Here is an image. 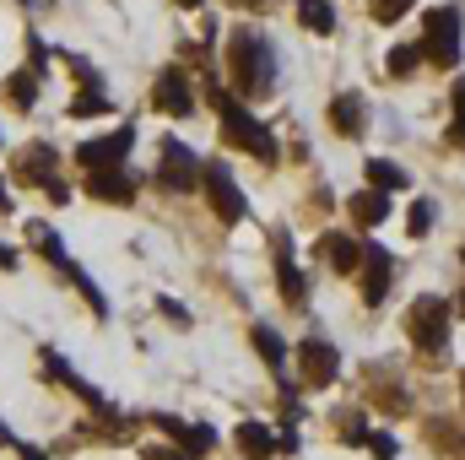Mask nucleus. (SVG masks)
<instances>
[{
	"instance_id": "nucleus-13",
	"label": "nucleus",
	"mask_w": 465,
	"mask_h": 460,
	"mask_svg": "<svg viewBox=\"0 0 465 460\" xmlns=\"http://www.w3.org/2000/svg\"><path fill=\"white\" fill-rule=\"evenodd\" d=\"M390 271H395L390 255L373 244V249L362 255V298H368V304H384V293H390Z\"/></svg>"
},
{
	"instance_id": "nucleus-28",
	"label": "nucleus",
	"mask_w": 465,
	"mask_h": 460,
	"mask_svg": "<svg viewBox=\"0 0 465 460\" xmlns=\"http://www.w3.org/2000/svg\"><path fill=\"white\" fill-rule=\"evenodd\" d=\"M368 450L379 460H395V439H390V434H368Z\"/></svg>"
},
{
	"instance_id": "nucleus-37",
	"label": "nucleus",
	"mask_w": 465,
	"mask_h": 460,
	"mask_svg": "<svg viewBox=\"0 0 465 460\" xmlns=\"http://www.w3.org/2000/svg\"><path fill=\"white\" fill-rule=\"evenodd\" d=\"M179 5H201V0H179Z\"/></svg>"
},
{
	"instance_id": "nucleus-20",
	"label": "nucleus",
	"mask_w": 465,
	"mask_h": 460,
	"mask_svg": "<svg viewBox=\"0 0 465 460\" xmlns=\"http://www.w3.org/2000/svg\"><path fill=\"white\" fill-rule=\"evenodd\" d=\"M298 22L309 33H336V5L331 0H298Z\"/></svg>"
},
{
	"instance_id": "nucleus-9",
	"label": "nucleus",
	"mask_w": 465,
	"mask_h": 460,
	"mask_svg": "<svg viewBox=\"0 0 465 460\" xmlns=\"http://www.w3.org/2000/svg\"><path fill=\"white\" fill-rule=\"evenodd\" d=\"M152 98H157V109L163 115H195V93H190V82H184V71L179 65H168V71H157V87H152Z\"/></svg>"
},
{
	"instance_id": "nucleus-1",
	"label": "nucleus",
	"mask_w": 465,
	"mask_h": 460,
	"mask_svg": "<svg viewBox=\"0 0 465 460\" xmlns=\"http://www.w3.org/2000/svg\"><path fill=\"white\" fill-rule=\"evenodd\" d=\"M228 60H232V82L243 87V98H260L271 87V71H276V55L271 44L254 33V27H238L228 44Z\"/></svg>"
},
{
	"instance_id": "nucleus-3",
	"label": "nucleus",
	"mask_w": 465,
	"mask_h": 460,
	"mask_svg": "<svg viewBox=\"0 0 465 460\" xmlns=\"http://www.w3.org/2000/svg\"><path fill=\"white\" fill-rule=\"evenodd\" d=\"M422 60L433 65H460V5H439L422 27Z\"/></svg>"
},
{
	"instance_id": "nucleus-29",
	"label": "nucleus",
	"mask_w": 465,
	"mask_h": 460,
	"mask_svg": "<svg viewBox=\"0 0 465 460\" xmlns=\"http://www.w3.org/2000/svg\"><path fill=\"white\" fill-rule=\"evenodd\" d=\"M141 460H190L184 450H168V445H152V450H141Z\"/></svg>"
},
{
	"instance_id": "nucleus-23",
	"label": "nucleus",
	"mask_w": 465,
	"mask_h": 460,
	"mask_svg": "<svg viewBox=\"0 0 465 460\" xmlns=\"http://www.w3.org/2000/svg\"><path fill=\"white\" fill-rule=\"evenodd\" d=\"M368 185L373 190H406V174L395 163H384V157H368Z\"/></svg>"
},
{
	"instance_id": "nucleus-36",
	"label": "nucleus",
	"mask_w": 465,
	"mask_h": 460,
	"mask_svg": "<svg viewBox=\"0 0 465 460\" xmlns=\"http://www.w3.org/2000/svg\"><path fill=\"white\" fill-rule=\"evenodd\" d=\"M0 445H11V434H5V423H0Z\"/></svg>"
},
{
	"instance_id": "nucleus-11",
	"label": "nucleus",
	"mask_w": 465,
	"mask_h": 460,
	"mask_svg": "<svg viewBox=\"0 0 465 460\" xmlns=\"http://www.w3.org/2000/svg\"><path fill=\"white\" fill-rule=\"evenodd\" d=\"M157 428H163V434H173V439L184 445V455H190V460H195V455H206V450L217 445V434H212L206 423H179L173 412H157Z\"/></svg>"
},
{
	"instance_id": "nucleus-17",
	"label": "nucleus",
	"mask_w": 465,
	"mask_h": 460,
	"mask_svg": "<svg viewBox=\"0 0 465 460\" xmlns=\"http://www.w3.org/2000/svg\"><path fill=\"white\" fill-rule=\"evenodd\" d=\"M238 450H243L249 460H271L276 455V439H271L265 423H238Z\"/></svg>"
},
{
	"instance_id": "nucleus-34",
	"label": "nucleus",
	"mask_w": 465,
	"mask_h": 460,
	"mask_svg": "<svg viewBox=\"0 0 465 460\" xmlns=\"http://www.w3.org/2000/svg\"><path fill=\"white\" fill-rule=\"evenodd\" d=\"M22 460H49V455H44V450H27V445H22Z\"/></svg>"
},
{
	"instance_id": "nucleus-16",
	"label": "nucleus",
	"mask_w": 465,
	"mask_h": 460,
	"mask_svg": "<svg viewBox=\"0 0 465 460\" xmlns=\"http://www.w3.org/2000/svg\"><path fill=\"white\" fill-rule=\"evenodd\" d=\"M351 212H357V223L362 228H379L384 217H390V190H362V195H351Z\"/></svg>"
},
{
	"instance_id": "nucleus-26",
	"label": "nucleus",
	"mask_w": 465,
	"mask_h": 460,
	"mask_svg": "<svg viewBox=\"0 0 465 460\" xmlns=\"http://www.w3.org/2000/svg\"><path fill=\"white\" fill-rule=\"evenodd\" d=\"M406 5H411V0H373V16H379V22H401Z\"/></svg>"
},
{
	"instance_id": "nucleus-21",
	"label": "nucleus",
	"mask_w": 465,
	"mask_h": 460,
	"mask_svg": "<svg viewBox=\"0 0 465 460\" xmlns=\"http://www.w3.org/2000/svg\"><path fill=\"white\" fill-rule=\"evenodd\" d=\"M331 125H336L341 135H357V130H362V98H357V93H341V98L331 104Z\"/></svg>"
},
{
	"instance_id": "nucleus-35",
	"label": "nucleus",
	"mask_w": 465,
	"mask_h": 460,
	"mask_svg": "<svg viewBox=\"0 0 465 460\" xmlns=\"http://www.w3.org/2000/svg\"><path fill=\"white\" fill-rule=\"evenodd\" d=\"M5 212H11V195H5V185H0V217H5Z\"/></svg>"
},
{
	"instance_id": "nucleus-30",
	"label": "nucleus",
	"mask_w": 465,
	"mask_h": 460,
	"mask_svg": "<svg viewBox=\"0 0 465 460\" xmlns=\"http://www.w3.org/2000/svg\"><path fill=\"white\" fill-rule=\"evenodd\" d=\"M157 309H163V315H168V320H179V325H190V315H184V309H179V304H173V298H157Z\"/></svg>"
},
{
	"instance_id": "nucleus-24",
	"label": "nucleus",
	"mask_w": 465,
	"mask_h": 460,
	"mask_svg": "<svg viewBox=\"0 0 465 460\" xmlns=\"http://www.w3.org/2000/svg\"><path fill=\"white\" fill-rule=\"evenodd\" d=\"M417 65H422V49L417 44H395L390 49V76H411Z\"/></svg>"
},
{
	"instance_id": "nucleus-31",
	"label": "nucleus",
	"mask_w": 465,
	"mask_h": 460,
	"mask_svg": "<svg viewBox=\"0 0 465 460\" xmlns=\"http://www.w3.org/2000/svg\"><path fill=\"white\" fill-rule=\"evenodd\" d=\"M0 271H16V249L11 244H0Z\"/></svg>"
},
{
	"instance_id": "nucleus-7",
	"label": "nucleus",
	"mask_w": 465,
	"mask_h": 460,
	"mask_svg": "<svg viewBox=\"0 0 465 460\" xmlns=\"http://www.w3.org/2000/svg\"><path fill=\"white\" fill-rule=\"evenodd\" d=\"M298 374H303V385H331V379L341 374L336 346L325 342V336H309V342L298 346Z\"/></svg>"
},
{
	"instance_id": "nucleus-5",
	"label": "nucleus",
	"mask_w": 465,
	"mask_h": 460,
	"mask_svg": "<svg viewBox=\"0 0 465 460\" xmlns=\"http://www.w3.org/2000/svg\"><path fill=\"white\" fill-rule=\"evenodd\" d=\"M157 185L173 190V195H190L201 185V157L184 146V141H163V157H157Z\"/></svg>"
},
{
	"instance_id": "nucleus-33",
	"label": "nucleus",
	"mask_w": 465,
	"mask_h": 460,
	"mask_svg": "<svg viewBox=\"0 0 465 460\" xmlns=\"http://www.w3.org/2000/svg\"><path fill=\"white\" fill-rule=\"evenodd\" d=\"M455 109H460V115H465V76H460V82H455Z\"/></svg>"
},
{
	"instance_id": "nucleus-25",
	"label": "nucleus",
	"mask_w": 465,
	"mask_h": 460,
	"mask_svg": "<svg viewBox=\"0 0 465 460\" xmlns=\"http://www.w3.org/2000/svg\"><path fill=\"white\" fill-rule=\"evenodd\" d=\"M33 98H38V76H16V82H11V104H16V109H27Z\"/></svg>"
},
{
	"instance_id": "nucleus-14",
	"label": "nucleus",
	"mask_w": 465,
	"mask_h": 460,
	"mask_svg": "<svg viewBox=\"0 0 465 460\" xmlns=\"http://www.w3.org/2000/svg\"><path fill=\"white\" fill-rule=\"evenodd\" d=\"M320 255H325V265H336V271H357V265H362V249H357V238H347V233H325V238H320Z\"/></svg>"
},
{
	"instance_id": "nucleus-22",
	"label": "nucleus",
	"mask_w": 465,
	"mask_h": 460,
	"mask_svg": "<svg viewBox=\"0 0 465 460\" xmlns=\"http://www.w3.org/2000/svg\"><path fill=\"white\" fill-rule=\"evenodd\" d=\"M254 352H260V357H265V363H271L276 374L287 368V346H282V336H276L271 325H254Z\"/></svg>"
},
{
	"instance_id": "nucleus-8",
	"label": "nucleus",
	"mask_w": 465,
	"mask_h": 460,
	"mask_svg": "<svg viewBox=\"0 0 465 460\" xmlns=\"http://www.w3.org/2000/svg\"><path fill=\"white\" fill-rule=\"evenodd\" d=\"M130 146H135V130L124 125L119 135H104V141H87V146H76V163H82L87 174H93V168H124Z\"/></svg>"
},
{
	"instance_id": "nucleus-18",
	"label": "nucleus",
	"mask_w": 465,
	"mask_h": 460,
	"mask_svg": "<svg viewBox=\"0 0 465 460\" xmlns=\"http://www.w3.org/2000/svg\"><path fill=\"white\" fill-rule=\"evenodd\" d=\"M276 282H282V298L287 304H303V276H298V265H292V244L282 238V249H276Z\"/></svg>"
},
{
	"instance_id": "nucleus-2",
	"label": "nucleus",
	"mask_w": 465,
	"mask_h": 460,
	"mask_svg": "<svg viewBox=\"0 0 465 460\" xmlns=\"http://www.w3.org/2000/svg\"><path fill=\"white\" fill-rule=\"evenodd\" d=\"M217 115H223V130H228L232 146H249L260 163H276V135L260 125V119L249 115L238 98H228V93H217Z\"/></svg>"
},
{
	"instance_id": "nucleus-4",
	"label": "nucleus",
	"mask_w": 465,
	"mask_h": 460,
	"mask_svg": "<svg viewBox=\"0 0 465 460\" xmlns=\"http://www.w3.org/2000/svg\"><path fill=\"white\" fill-rule=\"evenodd\" d=\"M406 331H411V342L422 352H444V342H450V304L444 298H417L411 315H406Z\"/></svg>"
},
{
	"instance_id": "nucleus-27",
	"label": "nucleus",
	"mask_w": 465,
	"mask_h": 460,
	"mask_svg": "<svg viewBox=\"0 0 465 460\" xmlns=\"http://www.w3.org/2000/svg\"><path fill=\"white\" fill-rule=\"evenodd\" d=\"M406 223H411V233H428V228H433V206H428V201H417Z\"/></svg>"
},
{
	"instance_id": "nucleus-10",
	"label": "nucleus",
	"mask_w": 465,
	"mask_h": 460,
	"mask_svg": "<svg viewBox=\"0 0 465 460\" xmlns=\"http://www.w3.org/2000/svg\"><path fill=\"white\" fill-rule=\"evenodd\" d=\"M54 168H60V157H54L49 141H33V146H22V157H16V179H22V185H49Z\"/></svg>"
},
{
	"instance_id": "nucleus-19",
	"label": "nucleus",
	"mask_w": 465,
	"mask_h": 460,
	"mask_svg": "<svg viewBox=\"0 0 465 460\" xmlns=\"http://www.w3.org/2000/svg\"><path fill=\"white\" fill-rule=\"evenodd\" d=\"M71 119H98V115H114V98L104 93V87H87V93H76L71 98V109H65Z\"/></svg>"
},
{
	"instance_id": "nucleus-6",
	"label": "nucleus",
	"mask_w": 465,
	"mask_h": 460,
	"mask_svg": "<svg viewBox=\"0 0 465 460\" xmlns=\"http://www.w3.org/2000/svg\"><path fill=\"white\" fill-rule=\"evenodd\" d=\"M201 179H206L212 212H217L223 223H238V217H243V195H238V185H232L228 163H206V168H201Z\"/></svg>"
},
{
	"instance_id": "nucleus-12",
	"label": "nucleus",
	"mask_w": 465,
	"mask_h": 460,
	"mask_svg": "<svg viewBox=\"0 0 465 460\" xmlns=\"http://www.w3.org/2000/svg\"><path fill=\"white\" fill-rule=\"evenodd\" d=\"M87 190H93L98 201H109V206H130V195H135V185H130L124 168H93V174H87Z\"/></svg>"
},
{
	"instance_id": "nucleus-32",
	"label": "nucleus",
	"mask_w": 465,
	"mask_h": 460,
	"mask_svg": "<svg viewBox=\"0 0 465 460\" xmlns=\"http://www.w3.org/2000/svg\"><path fill=\"white\" fill-rule=\"evenodd\" d=\"M450 141H455V146H465V115L455 119V125H450Z\"/></svg>"
},
{
	"instance_id": "nucleus-15",
	"label": "nucleus",
	"mask_w": 465,
	"mask_h": 460,
	"mask_svg": "<svg viewBox=\"0 0 465 460\" xmlns=\"http://www.w3.org/2000/svg\"><path fill=\"white\" fill-rule=\"evenodd\" d=\"M44 368H49V374H54L60 385H71V390H76V395H82L87 406H104V395H98V390H93V385H87V379H82V374H76V368H71V363L60 357V352H44Z\"/></svg>"
}]
</instances>
